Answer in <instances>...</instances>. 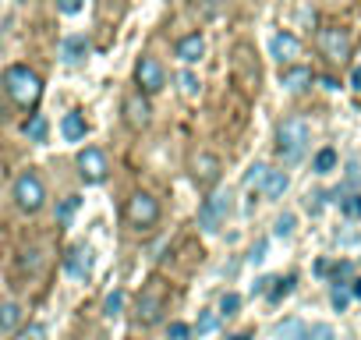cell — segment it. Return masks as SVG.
<instances>
[{
	"label": "cell",
	"mask_w": 361,
	"mask_h": 340,
	"mask_svg": "<svg viewBox=\"0 0 361 340\" xmlns=\"http://www.w3.org/2000/svg\"><path fill=\"white\" fill-rule=\"evenodd\" d=\"M4 92L11 96L15 107L22 110H36L43 99V78L29 68V64H11L4 71Z\"/></svg>",
	"instance_id": "obj_1"
},
{
	"label": "cell",
	"mask_w": 361,
	"mask_h": 340,
	"mask_svg": "<svg viewBox=\"0 0 361 340\" xmlns=\"http://www.w3.org/2000/svg\"><path fill=\"white\" fill-rule=\"evenodd\" d=\"M308 142H312V128H308L305 117H287V121H280V128H276V156H280L283 163H298V159L305 156Z\"/></svg>",
	"instance_id": "obj_2"
},
{
	"label": "cell",
	"mask_w": 361,
	"mask_h": 340,
	"mask_svg": "<svg viewBox=\"0 0 361 340\" xmlns=\"http://www.w3.org/2000/svg\"><path fill=\"white\" fill-rule=\"evenodd\" d=\"M11 199H15V206L22 213L36 217L47 206V185H43V178L36 174V170H22V174L15 178V185H11Z\"/></svg>",
	"instance_id": "obj_3"
},
{
	"label": "cell",
	"mask_w": 361,
	"mask_h": 340,
	"mask_svg": "<svg viewBox=\"0 0 361 340\" xmlns=\"http://www.w3.org/2000/svg\"><path fill=\"white\" fill-rule=\"evenodd\" d=\"M166 301H170V287L159 280V277H152L145 287H142V294H138V305H135V319H138V326H156L159 319H163V312H166Z\"/></svg>",
	"instance_id": "obj_4"
},
{
	"label": "cell",
	"mask_w": 361,
	"mask_h": 340,
	"mask_svg": "<svg viewBox=\"0 0 361 340\" xmlns=\"http://www.w3.org/2000/svg\"><path fill=\"white\" fill-rule=\"evenodd\" d=\"M124 217H128V224H131L135 231H152V227L159 224V202H156V195L135 192V195L128 199Z\"/></svg>",
	"instance_id": "obj_5"
},
{
	"label": "cell",
	"mask_w": 361,
	"mask_h": 340,
	"mask_svg": "<svg viewBox=\"0 0 361 340\" xmlns=\"http://www.w3.org/2000/svg\"><path fill=\"white\" fill-rule=\"evenodd\" d=\"M75 163H78V178H82L85 185H103L106 174H110V159H106V152H103L99 145L78 149Z\"/></svg>",
	"instance_id": "obj_6"
},
{
	"label": "cell",
	"mask_w": 361,
	"mask_h": 340,
	"mask_svg": "<svg viewBox=\"0 0 361 340\" xmlns=\"http://www.w3.org/2000/svg\"><path fill=\"white\" fill-rule=\"evenodd\" d=\"M227 213H231V192H209L199 206V227L206 234H216L224 227Z\"/></svg>",
	"instance_id": "obj_7"
},
{
	"label": "cell",
	"mask_w": 361,
	"mask_h": 340,
	"mask_svg": "<svg viewBox=\"0 0 361 340\" xmlns=\"http://www.w3.org/2000/svg\"><path fill=\"white\" fill-rule=\"evenodd\" d=\"M224 178V159L216 152H195L192 156V181L202 192H213Z\"/></svg>",
	"instance_id": "obj_8"
},
{
	"label": "cell",
	"mask_w": 361,
	"mask_h": 340,
	"mask_svg": "<svg viewBox=\"0 0 361 340\" xmlns=\"http://www.w3.org/2000/svg\"><path fill=\"white\" fill-rule=\"evenodd\" d=\"M319 50H322V57L329 64H347L350 61V36L343 29H336V25L319 29Z\"/></svg>",
	"instance_id": "obj_9"
},
{
	"label": "cell",
	"mask_w": 361,
	"mask_h": 340,
	"mask_svg": "<svg viewBox=\"0 0 361 340\" xmlns=\"http://www.w3.org/2000/svg\"><path fill=\"white\" fill-rule=\"evenodd\" d=\"M135 82H138V92L156 96V92H163V85H166V71H163V64H159L156 57H138V64H135Z\"/></svg>",
	"instance_id": "obj_10"
},
{
	"label": "cell",
	"mask_w": 361,
	"mask_h": 340,
	"mask_svg": "<svg viewBox=\"0 0 361 340\" xmlns=\"http://www.w3.org/2000/svg\"><path fill=\"white\" fill-rule=\"evenodd\" d=\"M92 269H96V252L89 248V245H75L68 255H64V273L71 277V280H89L92 277Z\"/></svg>",
	"instance_id": "obj_11"
},
{
	"label": "cell",
	"mask_w": 361,
	"mask_h": 340,
	"mask_svg": "<svg viewBox=\"0 0 361 340\" xmlns=\"http://www.w3.org/2000/svg\"><path fill=\"white\" fill-rule=\"evenodd\" d=\"M124 121H128L135 131L149 128V124H152V99H149L145 92H131V96L124 99Z\"/></svg>",
	"instance_id": "obj_12"
},
{
	"label": "cell",
	"mask_w": 361,
	"mask_h": 340,
	"mask_svg": "<svg viewBox=\"0 0 361 340\" xmlns=\"http://www.w3.org/2000/svg\"><path fill=\"white\" fill-rule=\"evenodd\" d=\"M269 57L276 61V64H294L298 57H301V40L294 36V32H276L273 40H269Z\"/></svg>",
	"instance_id": "obj_13"
},
{
	"label": "cell",
	"mask_w": 361,
	"mask_h": 340,
	"mask_svg": "<svg viewBox=\"0 0 361 340\" xmlns=\"http://www.w3.org/2000/svg\"><path fill=\"white\" fill-rule=\"evenodd\" d=\"M312 82H315V75H312L308 64H298V61H294V64H287V68L280 71V85H283L287 92H305Z\"/></svg>",
	"instance_id": "obj_14"
},
{
	"label": "cell",
	"mask_w": 361,
	"mask_h": 340,
	"mask_svg": "<svg viewBox=\"0 0 361 340\" xmlns=\"http://www.w3.org/2000/svg\"><path fill=\"white\" fill-rule=\"evenodd\" d=\"M173 54H177L180 64H199V61L206 57V40H202L199 32H192V36H185V40L173 47Z\"/></svg>",
	"instance_id": "obj_15"
},
{
	"label": "cell",
	"mask_w": 361,
	"mask_h": 340,
	"mask_svg": "<svg viewBox=\"0 0 361 340\" xmlns=\"http://www.w3.org/2000/svg\"><path fill=\"white\" fill-rule=\"evenodd\" d=\"M61 61H64L68 68L85 64V61H89V40H85V36H68V40L61 43Z\"/></svg>",
	"instance_id": "obj_16"
},
{
	"label": "cell",
	"mask_w": 361,
	"mask_h": 340,
	"mask_svg": "<svg viewBox=\"0 0 361 340\" xmlns=\"http://www.w3.org/2000/svg\"><path fill=\"white\" fill-rule=\"evenodd\" d=\"M61 135H64L68 142H85V135H89V121H85V114H78V110L64 114V117H61Z\"/></svg>",
	"instance_id": "obj_17"
},
{
	"label": "cell",
	"mask_w": 361,
	"mask_h": 340,
	"mask_svg": "<svg viewBox=\"0 0 361 340\" xmlns=\"http://www.w3.org/2000/svg\"><path fill=\"white\" fill-rule=\"evenodd\" d=\"M22 319H25L22 305H18V301H4V305H0V336H11V333H18Z\"/></svg>",
	"instance_id": "obj_18"
},
{
	"label": "cell",
	"mask_w": 361,
	"mask_h": 340,
	"mask_svg": "<svg viewBox=\"0 0 361 340\" xmlns=\"http://www.w3.org/2000/svg\"><path fill=\"white\" fill-rule=\"evenodd\" d=\"M287 188H290L287 170H269V174H266V181H262V195H266L269 202L283 199V192H287Z\"/></svg>",
	"instance_id": "obj_19"
},
{
	"label": "cell",
	"mask_w": 361,
	"mask_h": 340,
	"mask_svg": "<svg viewBox=\"0 0 361 340\" xmlns=\"http://www.w3.org/2000/svg\"><path fill=\"white\" fill-rule=\"evenodd\" d=\"M336 163H340L336 149H333V145H326V149H319V152H315V159H312V170H315L319 178H326V174H333V170H336Z\"/></svg>",
	"instance_id": "obj_20"
},
{
	"label": "cell",
	"mask_w": 361,
	"mask_h": 340,
	"mask_svg": "<svg viewBox=\"0 0 361 340\" xmlns=\"http://www.w3.org/2000/svg\"><path fill=\"white\" fill-rule=\"evenodd\" d=\"M294 284H298V277H294V273H290V277H280V280L273 277V284H269V291H266L269 305H280V301H283V298L294 291Z\"/></svg>",
	"instance_id": "obj_21"
},
{
	"label": "cell",
	"mask_w": 361,
	"mask_h": 340,
	"mask_svg": "<svg viewBox=\"0 0 361 340\" xmlns=\"http://www.w3.org/2000/svg\"><path fill=\"white\" fill-rule=\"evenodd\" d=\"M305 322L298 319V315H290V319H283L280 326H276V340H305Z\"/></svg>",
	"instance_id": "obj_22"
},
{
	"label": "cell",
	"mask_w": 361,
	"mask_h": 340,
	"mask_svg": "<svg viewBox=\"0 0 361 340\" xmlns=\"http://www.w3.org/2000/svg\"><path fill=\"white\" fill-rule=\"evenodd\" d=\"M124 301H128V294H124L121 287H117V291H110V294L103 298V315H106V319H117V315L124 312Z\"/></svg>",
	"instance_id": "obj_23"
},
{
	"label": "cell",
	"mask_w": 361,
	"mask_h": 340,
	"mask_svg": "<svg viewBox=\"0 0 361 340\" xmlns=\"http://www.w3.org/2000/svg\"><path fill=\"white\" fill-rule=\"evenodd\" d=\"M25 135H29L32 142H47V117H43V114H32V117L25 121Z\"/></svg>",
	"instance_id": "obj_24"
},
{
	"label": "cell",
	"mask_w": 361,
	"mask_h": 340,
	"mask_svg": "<svg viewBox=\"0 0 361 340\" xmlns=\"http://www.w3.org/2000/svg\"><path fill=\"white\" fill-rule=\"evenodd\" d=\"M329 305H333L336 312H343V308L350 305V287H347V284H333V287H329Z\"/></svg>",
	"instance_id": "obj_25"
},
{
	"label": "cell",
	"mask_w": 361,
	"mask_h": 340,
	"mask_svg": "<svg viewBox=\"0 0 361 340\" xmlns=\"http://www.w3.org/2000/svg\"><path fill=\"white\" fill-rule=\"evenodd\" d=\"M238 308H241V294L227 291V294L220 298V308H216V315H220V319H231V315H238Z\"/></svg>",
	"instance_id": "obj_26"
},
{
	"label": "cell",
	"mask_w": 361,
	"mask_h": 340,
	"mask_svg": "<svg viewBox=\"0 0 361 340\" xmlns=\"http://www.w3.org/2000/svg\"><path fill=\"white\" fill-rule=\"evenodd\" d=\"M216 322H220V315H216L213 308H206V312H199V322H195L192 329H195L199 336H209V333L216 329Z\"/></svg>",
	"instance_id": "obj_27"
},
{
	"label": "cell",
	"mask_w": 361,
	"mask_h": 340,
	"mask_svg": "<svg viewBox=\"0 0 361 340\" xmlns=\"http://www.w3.org/2000/svg\"><path fill=\"white\" fill-rule=\"evenodd\" d=\"M340 213H343L347 220H361V192L343 195V199H340Z\"/></svg>",
	"instance_id": "obj_28"
},
{
	"label": "cell",
	"mask_w": 361,
	"mask_h": 340,
	"mask_svg": "<svg viewBox=\"0 0 361 340\" xmlns=\"http://www.w3.org/2000/svg\"><path fill=\"white\" fill-rule=\"evenodd\" d=\"M78 202H82L78 195H68V199H61V206H57V213H54V217H57V224H71V217H75Z\"/></svg>",
	"instance_id": "obj_29"
},
{
	"label": "cell",
	"mask_w": 361,
	"mask_h": 340,
	"mask_svg": "<svg viewBox=\"0 0 361 340\" xmlns=\"http://www.w3.org/2000/svg\"><path fill=\"white\" fill-rule=\"evenodd\" d=\"M305 340H336V329L329 322H315L305 329Z\"/></svg>",
	"instance_id": "obj_30"
},
{
	"label": "cell",
	"mask_w": 361,
	"mask_h": 340,
	"mask_svg": "<svg viewBox=\"0 0 361 340\" xmlns=\"http://www.w3.org/2000/svg\"><path fill=\"white\" fill-rule=\"evenodd\" d=\"M266 174H269V166H262V163H252V166H248V174H245V185H248V188H262Z\"/></svg>",
	"instance_id": "obj_31"
},
{
	"label": "cell",
	"mask_w": 361,
	"mask_h": 340,
	"mask_svg": "<svg viewBox=\"0 0 361 340\" xmlns=\"http://www.w3.org/2000/svg\"><path fill=\"white\" fill-rule=\"evenodd\" d=\"M192 326L188 322H180V319H173L170 326H166V340H192Z\"/></svg>",
	"instance_id": "obj_32"
},
{
	"label": "cell",
	"mask_w": 361,
	"mask_h": 340,
	"mask_svg": "<svg viewBox=\"0 0 361 340\" xmlns=\"http://www.w3.org/2000/svg\"><path fill=\"white\" fill-rule=\"evenodd\" d=\"M294 224H298V217H294V213H283V217L276 220L273 234H276V238H290V234H294Z\"/></svg>",
	"instance_id": "obj_33"
},
{
	"label": "cell",
	"mask_w": 361,
	"mask_h": 340,
	"mask_svg": "<svg viewBox=\"0 0 361 340\" xmlns=\"http://www.w3.org/2000/svg\"><path fill=\"white\" fill-rule=\"evenodd\" d=\"M39 262H43V252H39V248H29V252H22V269L36 273V269H39Z\"/></svg>",
	"instance_id": "obj_34"
},
{
	"label": "cell",
	"mask_w": 361,
	"mask_h": 340,
	"mask_svg": "<svg viewBox=\"0 0 361 340\" xmlns=\"http://www.w3.org/2000/svg\"><path fill=\"white\" fill-rule=\"evenodd\" d=\"M180 89H185V96H195L199 92V78L192 71H185V75H180Z\"/></svg>",
	"instance_id": "obj_35"
},
{
	"label": "cell",
	"mask_w": 361,
	"mask_h": 340,
	"mask_svg": "<svg viewBox=\"0 0 361 340\" xmlns=\"http://www.w3.org/2000/svg\"><path fill=\"white\" fill-rule=\"evenodd\" d=\"M57 11L61 15H78L82 11V0H57Z\"/></svg>",
	"instance_id": "obj_36"
},
{
	"label": "cell",
	"mask_w": 361,
	"mask_h": 340,
	"mask_svg": "<svg viewBox=\"0 0 361 340\" xmlns=\"http://www.w3.org/2000/svg\"><path fill=\"white\" fill-rule=\"evenodd\" d=\"M266 259V241H255V248L248 252V262H262Z\"/></svg>",
	"instance_id": "obj_37"
},
{
	"label": "cell",
	"mask_w": 361,
	"mask_h": 340,
	"mask_svg": "<svg viewBox=\"0 0 361 340\" xmlns=\"http://www.w3.org/2000/svg\"><path fill=\"white\" fill-rule=\"evenodd\" d=\"M329 273H333V262L329 259H319L315 262V277H329Z\"/></svg>",
	"instance_id": "obj_38"
},
{
	"label": "cell",
	"mask_w": 361,
	"mask_h": 340,
	"mask_svg": "<svg viewBox=\"0 0 361 340\" xmlns=\"http://www.w3.org/2000/svg\"><path fill=\"white\" fill-rule=\"evenodd\" d=\"M269 284H273V277H259V280H255V287H252V294H266V291H269Z\"/></svg>",
	"instance_id": "obj_39"
},
{
	"label": "cell",
	"mask_w": 361,
	"mask_h": 340,
	"mask_svg": "<svg viewBox=\"0 0 361 340\" xmlns=\"http://www.w3.org/2000/svg\"><path fill=\"white\" fill-rule=\"evenodd\" d=\"M319 82H322V89H329V92H336V89H340V82H336L333 75H322Z\"/></svg>",
	"instance_id": "obj_40"
},
{
	"label": "cell",
	"mask_w": 361,
	"mask_h": 340,
	"mask_svg": "<svg viewBox=\"0 0 361 340\" xmlns=\"http://www.w3.org/2000/svg\"><path fill=\"white\" fill-rule=\"evenodd\" d=\"M347 287H350V298H357V301H361V277H354Z\"/></svg>",
	"instance_id": "obj_41"
},
{
	"label": "cell",
	"mask_w": 361,
	"mask_h": 340,
	"mask_svg": "<svg viewBox=\"0 0 361 340\" xmlns=\"http://www.w3.org/2000/svg\"><path fill=\"white\" fill-rule=\"evenodd\" d=\"M350 85H354V92H361V64L350 71Z\"/></svg>",
	"instance_id": "obj_42"
},
{
	"label": "cell",
	"mask_w": 361,
	"mask_h": 340,
	"mask_svg": "<svg viewBox=\"0 0 361 340\" xmlns=\"http://www.w3.org/2000/svg\"><path fill=\"white\" fill-rule=\"evenodd\" d=\"M25 340H43V326H32V329L25 333Z\"/></svg>",
	"instance_id": "obj_43"
},
{
	"label": "cell",
	"mask_w": 361,
	"mask_h": 340,
	"mask_svg": "<svg viewBox=\"0 0 361 340\" xmlns=\"http://www.w3.org/2000/svg\"><path fill=\"white\" fill-rule=\"evenodd\" d=\"M227 340H252V333H234V336H227Z\"/></svg>",
	"instance_id": "obj_44"
}]
</instances>
